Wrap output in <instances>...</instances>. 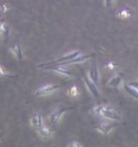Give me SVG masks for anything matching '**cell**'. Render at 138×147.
Here are the masks:
<instances>
[{
    "instance_id": "5b68a950",
    "label": "cell",
    "mask_w": 138,
    "mask_h": 147,
    "mask_svg": "<svg viewBox=\"0 0 138 147\" xmlns=\"http://www.w3.org/2000/svg\"><path fill=\"white\" fill-rule=\"evenodd\" d=\"M43 69H51V70H54L57 73L60 74L63 76L65 77H69L71 75V72L69 71V69L66 67H64L63 65H48V66H45Z\"/></svg>"
},
{
    "instance_id": "9c48e42d",
    "label": "cell",
    "mask_w": 138,
    "mask_h": 147,
    "mask_svg": "<svg viewBox=\"0 0 138 147\" xmlns=\"http://www.w3.org/2000/svg\"><path fill=\"white\" fill-rule=\"evenodd\" d=\"M133 11L131 8L129 7H125V8H122L119 10V11L117 12V16L120 19H129L131 18L133 16Z\"/></svg>"
},
{
    "instance_id": "9a60e30c",
    "label": "cell",
    "mask_w": 138,
    "mask_h": 147,
    "mask_svg": "<svg viewBox=\"0 0 138 147\" xmlns=\"http://www.w3.org/2000/svg\"><path fill=\"white\" fill-rule=\"evenodd\" d=\"M0 31H1L2 36L7 37L9 35V32H10V28H9V26L7 24H5L4 22H3L1 24V26H0Z\"/></svg>"
},
{
    "instance_id": "5bb4252c",
    "label": "cell",
    "mask_w": 138,
    "mask_h": 147,
    "mask_svg": "<svg viewBox=\"0 0 138 147\" xmlns=\"http://www.w3.org/2000/svg\"><path fill=\"white\" fill-rule=\"evenodd\" d=\"M120 82H121L120 77V76H118V75H116V76L112 77L111 79H109V81H108V83H107V85H108V87H116L120 84Z\"/></svg>"
},
{
    "instance_id": "ffe728a7",
    "label": "cell",
    "mask_w": 138,
    "mask_h": 147,
    "mask_svg": "<svg viewBox=\"0 0 138 147\" xmlns=\"http://www.w3.org/2000/svg\"><path fill=\"white\" fill-rule=\"evenodd\" d=\"M70 146L74 147H82V145L79 142H76V141H73L72 142L70 143Z\"/></svg>"
},
{
    "instance_id": "e0dca14e",
    "label": "cell",
    "mask_w": 138,
    "mask_h": 147,
    "mask_svg": "<svg viewBox=\"0 0 138 147\" xmlns=\"http://www.w3.org/2000/svg\"><path fill=\"white\" fill-rule=\"evenodd\" d=\"M9 9H10V7H9L8 3H3L2 6H1V11H2L3 13L7 12Z\"/></svg>"
},
{
    "instance_id": "4fadbf2b",
    "label": "cell",
    "mask_w": 138,
    "mask_h": 147,
    "mask_svg": "<svg viewBox=\"0 0 138 147\" xmlns=\"http://www.w3.org/2000/svg\"><path fill=\"white\" fill-rule=\"evenodd\" d=\"M89 77L91 78V80L94 82H95L96 84L99 82V69L97 67L94 66L93 68H91V70L89 71Z\"/></svg>"
},
{
    "instance_id": "ac0fdd59",
    "label": "cell",
    "mask_w": 138,
    "mask_h": 147,
    "mask_svg": "<svg viewBox=\"0 0 138 147\" xmlns=\"http://www.w3.org/2000/svg\"><path fill=\"white\" fill-rule=\"evenodd\" d=\"M114 1L115 0H104V5H105V7H111L113 4Z\"/></svg>"
},
{
    "instance_id": "277c9868",
    "label": "cell",
    "mask_w": 138,
    "mask_h": 147,
    "mask_svg": "<svg viewBox=\"0 0 138 147\" xmlns=\"http://www.w3.org/2000/svg\"><path fill=\"white\" fill-rule=\"evenodd\" d=\"M84 81L86 82V85L89 91L91 92L92 95L95 96V98L99 97V91L97 87V84L94 82L89 76L87 75H84Z\"/></svg>"
},
{
    "instance_id": "3957f363",
    "label": "cell",
    "mask_w": 138,
    "mask_h": 147,
    "mask_svg": "<svg viewBox=\"0 0 138 147\" xmlns=\"http://www.w3.org/2000/svg\"><path fill=\"white\" fill-rule=\"evenodd\" d=\"M69 109H71V108H62V109H59V110H57L55 112H53V113L50 115V117H49V121H50V123L53 124V125H57V124H58V123L60 122L61 119L63 117V115H64L68 110H69Z\"/></svg>"
},
{
    "instance_id": "ba28073f",
    "label": "cell",
    "mask_w": 138,
    "mask_h": 147,
    "mask_svg": "<svg viewBox=\"0 0 138 147\" xmlns=\"http://www.w3.org/2000/svg\"><path fill=\"white\" fill-rule=\"evenodd\" d=\"M31 125L32 126L38 129L39 128H40L41 126H43V117L40 114H38V113H36L34 114L32 118H31Z\"/></svg>"
},
{
    "instance_id": "6da1fadb",
    "label": "cell",
    "mask_w": 138,
    "mask_h": 147,
    "mask_svg": "<svg viewBox=\"0 0 138 147\" xmlns=\"http://www.w3.org/2000/svg\"><path fill=\"white\" fill-rule=\"evenodd\" d=\"M92 113L101 116V117L110 119L112 121H120L121 115L120 113L117 111L115 108L109 105H99V106H95L92 108Z\"/></svg>"
},
{
    "instance_id": "7a4b0ae2",
    "label": "cell",
    "mask_w": 138,
    "mask_h": 147,
    "mask_svg": "<svg viewBox=\"0 0 138 147\" xmlns=\"http://www.w3.org/2000/svg\"><path fill=\"white\" fill-rule=\"evenodd\" d=\"M61 86L57 84H51V85H46L44 87H40L39 90L36 91L35 95L36 96H45L52 94L53 92L56 91L57 89H58Z\"/></svg>"
},
{
    "instance_id": "8992f818",
    "label": "cell",
    "mask_w": 138,
    "mask_h": 147,
    "mask_svg": "<svg viewBox=\"0 0 138 147\" xmlns=\"http://www.w3.org/2000/svg\"><path fill=\"white\" fill-rule=\"evenodd\" d=\"M116 125V123H110V122H102L100 123L99 125L97 126L95 129L96 130H98L99 132L102 133L104 134H108V133H110L112 129Z\"/></svg>"
},
{
    "instance_id": "52a82bcc",
    "label": "cell",
    "mask_w": 138,
    "mask_h": 147,
    "mask_svg": "<svg viewBox=\"0 0 138 147\" xmlns=\"http://www.w3.org/2000/svg\"><path fill=\"white\" fill-rule=\"evenodd\" d=\"M93 57V54H87V55H78V57H74L73 59L68 61H65V62H62L60 64H57V65H67V64H75V63H80V62H83V61H86L89 60L90 58H91Z\"/></svg>"
},
{
    "instance_id": "2e32d148",
    "label": "cell",
    "mask_w": 138,
    "mask_h": 147,
    "mask_svg": "<svg viewBox=\"0 0 138 147\" xmlns=\"http://www.w3.org/2000/svg\"><path fill=\"white\" fill-rule=\"evenodd\" d=\"M68 94L69 95H71V96H76L78 95V88L76 86H73L71 88H69V91H68Z\"/></svg>"
},
{
    "instance_id": "d6986e66",
    "label": "cell",
    "mask_w": 138,
    "mask_h": 147,
    "mask_svg": "<svg viewBox=\"0 0 138 147\" xmlns=\"http://www.w3.org/2000/svg\"><path fill=\"white\" fill-rule=\"evenodd\" d=\"M115 67H116V65H115V64H114L113 62H108V64L106 65V68H107V69H113Z\"/></svg>"
},
{
    "instance_id": "44dd1931",
    "label": "cell",
    "mask_w": 138,
    "mask_h": 147,
    "mask_svg": "<svg viewBox=\"0 0 138 147\" xmlns=\"http://www.w3.org/2000/svg\"><path fill=\"white\" fill-rule=\"evenodd\" d=\"M129 84L131 85V86H133V87H134L135 88H137L138 90V82L137 81H136V82H130Z\"/></svg>"
},
{
    "instance_id": "8fae6325",
    "label": "cell",
    "mask_w": 138,
    "mask_h": 147,
    "mask_svg": "<svg viewBox=\"0 0 138 147\" xmlns=\"http://www.w3.org/2000/svg\"><path fill=\"white\" fill-rule=\"evenodd\" d=\"M123 87H124L125 90L129 95H131L134 99L138 100V90L137 88L131 86L129 83H124Z\"/></svg>"
},
{
    "instance_id": "30bf717a",
    "label": "cell",
    "mask_w": 138,
    "mask_h": 147,
    "mask_svg": "<svg viewBox=\"0 0 138 147\" xmlns=\"http://www.w3.org/2000/svg\"><path fill=\"white\" fill-rule=\"evenodd\" d=\"M11 52L17 60L20 61L23 59V51L20 45H19L18 44L12 45V46L11 47Z\"/></svg>"
},
{
    "instance_id": "7c38bea8",
    "label": "cell",
    "mask_w": 138,
    "mask_h": 147,
    "mask_svg": "<svg viewBox=\"0 0 138 147\" xmlns=\"http://www.w3.org/2000/svg\"><path fill=\"white\" fill-rule=\"evenodd\" d=\"M37 131L40 135L44 138H48L52 136L53 134V130L47 126H41L37 129Z\"/></svg>"
}]
</instances>
